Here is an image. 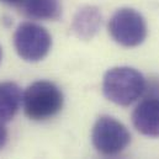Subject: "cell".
Masks as SVG:
<instances>
[{"label": "cell", "mask_w": 159, "mask_h": 159, "mask_svg": "<svg viewBox=\"0 0 159 159\" xmlns=\"http://www.w3.org/2000/svg\"><path fill=\"white\" fill-rule=\"evenodd\" d=\"M147 83L142 73L132 67H114L102 79V93L107 100L120 106H129L146 91Z\"/></svg>", "instance_id": "cell-1"}, {"label": "cell", "mask_w": 159, "mask_h": 159, "mask_svg": "<svg viewBox=\"0 0 159 159\" xmlns=\"http://www.w3.org/2000/svg\"><path fill=\"white\" fill-rule=\"evenodd\" d=\"M62 90L52 81L39 80L26 88L22 96L25 115L32 121H46L54 117L63 107Z\"/></svg>", "instance_id": "cell-2"}, {"label": "cell", "mask_w": 159, "mask_h": 159, "mask_svg": "<svg viewBox=\"0 0 159 159\" xmlns=\"http://www.w3.org/2000/svg\"><path fill=\"white\" fill-rule=\"evenodd\" d=\"M110 36L122 47H137L147 37L144 17L132 7H121L114 12L107 24Z\"/></svg>", "instance_id": "cell-3"}, {"label": "cell", "mask_w": 159, "mask_h": 159, "mask_svg": "<svg viewBox=\"0 0 159 159\" xmlns=\"http://www.w3.org/2000/svg\"><path fill=\"white\" fill-rule=\"evenodd\" d=\"M14 47L19 57L26 62H40L51 51L52 37L49 32L35 22H22L14 34Z\"/></svg>", "instance_id": "cell-4"}, {"label": "cell", "mask_w": 159, "mask_h": 159, "mask_svg": "<svg viewBox=\"0 0 159 159\" xmlns=\"http://www.w3.org/2000/svg\"><path fill=\"white\" fill-rule=\"evenodd\" d=\"M91 142L98 152L112 156L127 148L131 143V133L123 123L112 116L102 115L93 126Z\"/></svg>", "instance_id": "cell-5"}, {"label": "cell", "mask_w": 159, "mask_h": 159, "mask_svg": "<svg viewBox=\"0 0 159 159\" xmlns=\"http://www.w3.org/2000/svg\"><path fill=\"white\" fill-rule=\"evenodd\" d=\"M134 128L147 136L159 137V96H151L142 100L132 112Z\"/></svg>", "instance_id": "cell-6"}, {"label": "cell", "mask_w": 159, "mask_h": 159, "mask_svg": "<svg viewBox=\"0 0 159 159\" xmlns=\"http://www.w3.org/2000/svg\"><path fill=\"white\" fill-rule=\"evenodd\" d=\"M101 24L102 15L99 7L94 5H85L75 12L70 30L79 40L89 41L99 32Z\"/></svg>", "instance_id": "cell-7"}, {"label": "cell", "mask_w": 159, "mask_h": 159, "mask_svg": "<svg viewBox=\"0 0 159 159\" xmlns=\"http://www.w3.org/2000/svg\"><path fill=\"white\" fill-rule=\"evenodd\" d=\"M16 7L32 20L54 21L62 15L61 0H21Z\"/></svg>", "instance_id": "cell-8"}, {"label": "cell", "mask_w": 159, "mask_h": 159, "mask_svg": "<svg viewBox=\"0 0 159 159\" xmlns=\"http://www.w3.org/2000/svg\"><path fill=\"white\" fill-rule=\"evenodd\" d=\"M24 93L14 81L0 83V121L9 122L15 117L21 104Z\"/></svg>", "instance_id": "cell-9"}, {"label": "cell", "mask_w": 159, "mask_h": 159, "mask_svg": "<svg viewBox=\"0 0 159 159\" xmlns=\"http://www.w3.org/2000/svg\"><path fill=\"white\" fill-rule=\"evenodd\" d=\"M7 142V129L4 125L2 121H0V149H2L5 147Z\"/></svg>", "instance_id": "cell-10"}, {"label": "cell", "mask_w": 159, "mask_h": 159, "mask_svg": "<svg viewBox=\"0 0 159 159\" xmlns=\"http://www.w3.org/2000/svg\"><path fill=\"white\" fill-rule=\"evenodd\" d=\"M0 1H2L4 4H7V5H12V6H17V5L20 4V1H21V0H0Z\"/></svg>", "instance_id": "cell-11"}, {"label": "cell", "mask_w": 159, "mask_h": 159, "mask_svg": "<svg viewBox=\"0 0 159 159\" xmlns=\"http://www.w3.org/2000/svg\"><path fill=\"white\" fill-rule=\"evenodd\" d=\"M1 57H2V51H1V47H0V62H1Z\"/></svg>", "instance_id": "cell-12"}]
</instances>
